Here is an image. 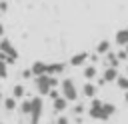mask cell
<instances>
[{
	"label": "cell",
	"mask_w": 128,
	"mask_h": 124,
	"mask_svg": "<svg viewBox=\"0 0 128 124\" xmlns=\"http://www.w3.org/2000/svg\"><path fill=\"white\" fill-rule=\"evenodd\" d=\"M60 96H62L64 100H68V102H76V100H78V88H76V84H74L70 78H66V80L60 84Z\"/></svg>",
	"instance_id": "cell-1"
},
{
	"label": "cell",
	"mask_w": 128,
	"mask_h": 124,
	"mask_svg": "<svg viewBox=\"0 0 128 124\" xmlns=\"http://www.w3.org/2000/svg\"><path fill=\"white\" fill-rule=\"evenodd\" d=\"M34 84H36V90L44 96V94H50V92H52V88H54V84H56V78L44 74V76H38Z\"/></svg>",
	"instance_id": "cell-2"
},
{
	"label": "cell",
	"mask_w": 128,
	"mask_h": 124,
	"mask_svg": "<svg viewBox=\"0 0 128 124\" xmlns=\"http://www.w3.org/2000/svg\"><path fill=\"white\" fill-rule=\"evenodd\" d=\"M88 116L94 118V120H108V116L104 112V102L98 100V98H92L90 100V108H88Z\"/></svg>",
	"instance_id": "cell-3"
},
{
	"label": "cell",
	"mask_w": 128,
	"mask_h": 124,
	"mask_svg": "<svg viewBox=\"0 0 128 124\" xmlns=\"http://www.w3.org/2000/svg\"><path fill=\"white\" fill-rule=\"evenodd\" d=\"M42 114H44V102L42 98H32V110H30V124H40L42 120Z\"/></svg>",
	"instance_id": "cell-4"
},
{
	"label": "cell",
	"mask_w": 128,
	"mask_h": 124,
	"mask_svg": "<svg viewBox=\"0 0 128 124\" xmlns=\"http://www.w3.org/2000/svg\"><path fill=\"white\" fill-rule=\"evenodd\" d=\"M30 72H32V76H34V78L44 76V74H48V64H44V62H34V64H32V68H30Z\"/></svg>",
	"instance_id": "cell-5"
},
{
	"label": "cell",
	"mask_w": 128,
	"mask_h": 124,
	"mask_svg": "<svg viewBox=\"0 0 128 124\" xmlns=\"http://www.w3.org/2000/svg\"><path fill=\"white\" fill-rule=\"evenodd\" d=\"M82 94H84L86 98H94V96H96V86H94L92 82H86V84L82 86Z\"/></svg>",
	"instance_id": "cell-6"
},
{
	"label": "cell",
	"mask_w": 128,
	"mask_h": 124,
	"mask_svg": "<svg viewBox=\"0 0 128 124\" xmlns=\"http://www.w3.org/2000/svg\"><path fill=\"white\" fill-rule=\"evenodd\" d=\"M52 104H54V110H56V112H64V110L68 108V100H64L62 96H58L56 100H52Z\"/></svg>",
	"instance_id": "cell-7"
},
{
	"label": "cell",
	"mask_w": 128,
	"mask_h": 124,
	"mask_svg": "<svg viewBox=\"0 0 128 124\" xmlns=\"http://www.w3.org/2000/svg\"><path fill=\"white\" fill-rule=\"evenodd\" d=\"M116 78H118V70L116 68H106V72H104V82H116Z\"/></svg>",
	"instance_id": "cell-8"
},
{
	"label": "cell",
	"mask_w": 128,
	"mask_h": 124,
	"mask_svg": "<svg viewBox=\"0 0 128 124\" xmlns=\"http://www.w3.org/2000/svg\"><path fill=\"white\" fill-rule=\"evenodd\" d=\"M116 44L128 46V30H120V32L116 34Z\"/></svg>",
	"instance_id": "cell-9"
},
{
	"label": "cell",
	"mask_w": 128,
	"mask_h": 124,
	"mask_svg": "<svg viewBox=\"0 0 128 124\" xmlns=\"http://www.w3.org/2000/svg\"><path fill=\"white\" fill-rule=\"evenodd\" d=\"M30 110H32V98H28V100H24V102L20 104V112H22V114L30 116Z\"/></svg>",
	"instance_id": "cell-10"
},
{
	"label": "cell",
	"mask_w": 128,
	"mask_h": 124,
	"mask_svg": "<svg viewBox=\"0 0 128 124\" xmlns=\"http://www.w3.org/2000/svg\"><path fill=\"white\" fill-rule=\"evenodd\" d=\"M4 108H6L8 112L16 110V98H14V96H10V98H4Z\"/></svg>",
	"instance_id": "cell-11"
},
{
	"label": "cell",
	"mask_w": 128,
	"mask_h": 124,
	"mask_svg": "<svg viewBox=\"0 0 128 124\" xmlns=\"http://www.w3.org/2000/svg\"><path fill=\"white\" fill-rule=\"evenodd\" d=\"M116 86L126 92V90H128V76H118V78H116Z\"/></svg>",
	"instance_id": "cell-12"
},
{
	"label": "cell",
	"mask_w": 128,
	"mask_h": 124,
	"mask_svg": "<svg viewBox=\"0 0 128 124\" xmlns=\"http://www.w3.org/2000/svg\"><path fill=\"white\" fill-rule=\"evenodd\" d=\"M108 50H110V42H108V40H104V42H100V44L96 46V52H98V54H106Z\"/></svg>",
	"instance_id": "cell-13"
},
{
	"label": "cell",
	"mask_w": 128,
	"mask_h": 124,
	"mask_svg": "<svg viewBox=\"0 0 128 124\" xmlns=\"http://www.w3.org/2000/svg\"><path fill=\"white\" fill-rule=\"evenodd\" d=\"M84 62H86V54H76V56L70 60L72 66H80V64H84Z\"/></svg>",
	"instance_id": "cell-14"
},
{
	"label": "cell",
	"mask_w": 128,
	"mask_h": 124,
	"mask_svg": "<svg viewBox=\"0 0 128 124\" xmlns=\"http://www.w3.org/2000/svg\"><path fill=\"white\" fill-rule=\"evenodd\" d=\"M84 78H88V80L96 78V66H86L84 68Z\"/></svg>",
	"instance_id": "cell-15"
},
{
	"label": "cell",
	"mask_w": 128,
	"mask_h": 124,
	"mask_svg": "<svg viewBox=\"0 0 128 124\" xmlns=\"http://www.w3.org/2000/svg\"><path fill=\"white\" fill-rule=\"evenodd\" d=\"M12 96H14V98H22V96H24V86H20V84H18V86H14Z\"/></svg>",
	"instance_id": "cell-16"
},
{
	"label": "cell",
	"mask_w": 128,
	"mask_h": 124,
	"mask_svg": "<svg viewBox=\"0 0 128 124\" xmlns=\"http://www.w3.org/2000/svg\"><path fill=\"white\" fill-rule=\"evenodd\" d=\"M56 124H70V120H68L66 114H60V116L56 118Z\"/></svg>",
	"instance_id": "cell-17"
},
{
	"label": "cell",
	"mask_w": 128,
	"mask_h": 124,
	"mask_svg": "<svg viewBox=\"0 0 128 124\" xmlns=\"http://www.w3.org/2000/svg\"><path fill=\"white\" fill-rule=\"evenodd\" d=\"M4 76H6V64L0 62V78H4Z\"/></svg>",
	"instance_id": "cell-18"
},
{
	"label": "cell",
	"mask_w": 128,
	"mask_h": 124,
	"mask_svg": "<svg viewBox=\"0 0 128 124\" xmlns=\"http://www.w3.org/2000/svg\"><path fill=\"white\" fill-rule=\"evenodd\" d=\"M82 112H84V106H82V104H80V106H76V108H74V114H82Z\"/></svg>",
	"instance_id": "cell-19"
},
{
	"label": "cell",
	"mask_w": 128,
	"mask_h": 124,
	"mask_svg": "<svg viewBox=\"0 0 128 124\" xmlns=\"http://www.w3.org/2000/svg\"><path fill=\"white\" fill-rule=\"evenodd\" d=\"M124 100H126V104H128V90L124 92Z\"/></svg>",
	"instance_id": "cell-20"
},
{
	"label": "cell",
	"mask_w": 128,
	"mask_h": 124,
	"mask_svg": "<svg viewBox=\"0 0 128 124\" xmlns=\"http://www.w3.org/2000/svg\"><path fill=\"white\" fill-rule=\"evenodd\" d=\"M2 32H4V28H2V24H0V34H2Z\"/></svg>",
	"instance_id": "cell-21"
},
{
	"label": "cell",
	"mask_w": 128,
	"mask_h": 124,
	"mask_svg": "<svg viewBox=\"0 0 128 124\" xmlns=\"http://www.w3.org/2000/svg\"><path fill=\"white\" fill-rule=\"evenodd\" d=\"M126 54H128V46H126Z\"/></svg>",
	"instance_id": "cell-22"
},
{
	"label": "cell",
	"mask_w": 128,
	"mask_h": 124,
	"mask_svg": "<svg viewBox=\"0 0 128 124\" xmlns=\"http://www.w3.org/2000/svg\"><path fill=\"white\" fill-rule=\"evenodd\" d=\"M126 76H128V68H126Z\"/></svg>",
	"instance_id": "cell-23"
},
{
	"label": "cell",
	"mask_w": 128,
	"mask_h": 124,
	"mask_svg": "<svg viewBox=\"0 0 128 124\" xmlns=\"http://www.w3.org/2000/svg\"><path fill=\"white\" fill-rule=\"evenodd\" d=\"M0 100H2V94H0Z\"/></svg>",
	"instance_id": "cell-24"
},
{
	"label": "cell",
	"mask_w": 128,
	"mask_h": 124,
	"mask_svg": "<svg viewBox=\"0 0 128 124\" xmlns=\"http://www.w3.org/2000/svg\"><path fill=\"white\" fill-rule=\"evenodd\" d=\"M0 124H2V122H0Z\"/></svg>",
	"instance_id": "cell-25"
}]
</instances>
